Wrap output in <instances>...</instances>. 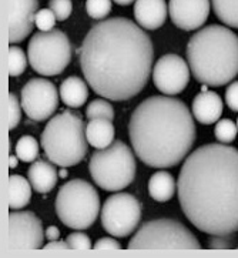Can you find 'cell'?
<instances>
[{"label":"cell","mask_w":238,"mask_h":258,"mask_svg":"<svg viewBox=\"0 0 238 258\" xmlns=\"http://www.w3.org/2000/svg\"><path fill=\"white\" fill-rule=\"evenodd\" d=\"M168 6L165 0H136L134 17L140 27L146 30H157L165 23Z\"/></svg>","instance_id":"2e32d148"},{"label":"cell","mask_w":238,"mask_h":258,"mask_svg":"<svg viewBox=\"0 0 238 258\" xmlns=\"http://www.w3.org/2000/svg\"><path fill=\"white\" fill-rule=\"evenodd\" d=\"M181 210L200 231H238V150L211 143L189 154L177 180Z\"/></svg>","instance_id":"7a4b0ae2"},{"label":"cell","mask_w":238,"mask_h":258,"mask_svg":"<svg viewBox=\"0 0 238 258\" xmlns=\"http://www.w3.org/2000/svg\"><path fill=\"white\" fill-rule=\"evenodd\" d=\"M86 12L94 20H103L111 12V0H86Z\"/></svg>","instance_id":"83f0119b"},{"label":"cell","mask_w":238,"mask_h":258,"mask_svg":"<svg viewBox=\"0 0 238 258\" xmlns=\"http://www.w3.org/2000/svg\"><path fill=\"white\" fill-rule=\"evenodd\" d=\"M27 58L26 53L19 46L10 44L9 47V63L8 70L10 77H17L22 73H25L26 67H27Z\"/></svg>","instance_id":"d4e9b609"},{"label":"cell","mask_w":238,"mask_h":258,"mask_svg":"<svg viewBox=\"0 0 238 258\" xmlns=\"http://www.w3.org/2000/svg\"><path fill=\"white\" fill-rule=\"evenodd\" d=\"M54 207L60 221L66 227L86 230L90 228L99 217V192L89 181L74 178L60 187Z\"/></svg>","instance_id":"52a82bcc"},{"label":"cell","mask_w":238,"mask_h":258,"mask_svg":"<svg viewBox=\"0 0 238 258\" xmlns=\"http://www.w3.org/2000/svg\"><path fill=\"white\" fill-rule=\"evenodd\" d=\"M177 191V181L167 171H157L148 180V192L153 200L165 203L171 200Z\"/></svg>","instance_id":"7402d4cb"},{"label":"cell","mask_w":238,"mask_h":258,"mask_svg":"<svg viewBox=\"0 0 238 258\" xmlns=\"http://www.w3.org/2000/svg\"><path fill=\"white\" fill-rule=\"evenodd\" d=\"M189 82V63L178 54H165L153 67V83L165 96L180 94Z\"/></svg>","instance_id":"4fadbf2b"},{"label":"cell","mask_w":238,"mask_h":258,"mask_svg":"<svg viewBox=\"0 0 238 258\" xmlns=\"http://www.w3.org/2000/svg\"><path fill=\"white\" fill-rule=\"evenodd\" d=\"M29 181L33 190L40 194L50 192L57 184V170L51 164V161L46 160H36L27 171Z\"/></svg>","instance_id":"ac0fdd59"},{"label":"cell","mask_w":238,"mask_h":258,"mask_svg":"<svg viewBox=\"0 0 238 258\" xmlns=\"http://www.w3.org/2000/svg\"><path fill=\"white\" fill-rule=\"evenodd\" d=\"M46 237L50 241H54V240H58L60 238V230H58L56 225H50L49 228L46 230Z\"/></svg>","instance_id":"8d00e7d4"},{"label":"cell","mask_w":238,"mask_h":258,"mask_svg":"<svg viewBox=\"0 0 238 258\" xmlns=\"http://www.w3.org/2000/svg\"><path fill=\"white\" fill-rule=\"evenodd\" d=\"M101 225L117 238L129 237L136 231L141 220V204L129 192L110 196L101 208Z\"/></svg>","instance_id":"30bf717a"},{"label":"cell","mask_w":238,"mask_h":258,"mask_svg":"<svg viewBox=\"0 0 238 258\" xmlns=\"http://www.w3.org/2000/svg\"><path fill=\"white\" fill-rule=\"evenodd\" d=\"M238 134L237 124H234V121L230 118H222L217 121V125L214 128V136L215 139L222 144H230L235 140Z\"/></svg>","instance_id":"4316f807"},{"label":"cell","mask_w":238,"mask_h":258,"mask_svg":"<svg viewBox=\"0 0 238 258\" xmlns=\"http://www.w3.org/2000/svg\"><path fill=\"white\" fill-rule=\"evenodd\" d=\"M60 177H62V178H66V177H67L66 170H62V171H60Z\"/></svg>","instance_id":"ab89813d"},{"label":"cell","mask_w":238,"mask_h":258,"mask_svg":"<svg viewBox=\"0 0 238 258\" xmlns=\"http://www.w3.org/2000/svg\"><path fill=\"white\" fill-rule=\"evenodd\" d=\"M29 64L41 76H57L66 70L73 57V46L60 29L39 32L32 36L27 47Z\"/></svg>","instance_id":"9c48e42d"},{"label":"cell","mask_w":238,"mask_h":258,"mask_svg":"<svg viewBox=\"0 0 238 258\" xmlns=\"http://www.w3.org/2000/svg\"><path fill=\"white\" fill-rule=\"evenodd\" d=\"M86 117L89 120L93 118H108L113 121L114 118V108L107 101V99H96L86 108Z\"/></svg>","instance_id":"484cf974"},{"label":"cell","mask_w":238,"mask_h":258,"mask_svg":"<svg viewBox=\"0 0 238 258\" xmlns=\"http://www.w3.org/2000/svg\"><path fill=\"white\" fill-rule=\"evenodd\" d=\"M225 103L232 111L238 113V82H232L227 87V90H225Z\"/></svg>","instance_id":"836d02e7"},{"label":"cell","mask_w":238,"mask_h":258,"mask_svg":"<svg viewBox=\"0 0 238 258\" xmlns=\"http://www.w3.org/2000/svg\"><path fill=\"white\" fill-rule=\"evenodd\" d=\"M22 101H19L15 93L9 94V130H15L22 118Z\"/></svg>","instance_id":"f1b7e54d"},{"label":"cell","mask_w":238,"mask_h":258,"mask_svg":"<svg viewBox=\"0 0 238 258\" xmlns=\"http://www.w3.org/2000/svg\"><path fill=\"white\" fill-rule=\"evenodd\" d=\"M94 248H96V250L114 251L120 250L122 245H120V242L117 241V240H114V238H111V237H103V238L97 240V242L94 244Z\"/></svg>","instance_id":"e575fe53"},{"label":"cell","mask_w":238,"mask_h":258,"mask_svg":"<svg viewBox=\"0 0 238 258\" xmlns=\"http://www.w3.org/2000/svg\"><path fill=\"white\" fill-rule=\"evenodd\" d=\"M17 163H19V157L17 156H10L9 157V167L10 168H16Z\"/></svg>","instance_id":"74e56055"},{"label":"cell","mask_w":238,"mask_h":258,"mask_svg":"<svg viewBox=\"0 0 238 258\" xmlns=\"http://www.w3.org/2000/svg\"><path fill=\"white\" fill-rule=\"evenodd\" d=\"M232 234H225V235H213V238H210L208 247L213 250H228L232 247Z\"/></svg>","instance_id":"d6a6232c"},{"label":"cell","mask_w":238,"mask_h":258,"mask_svg":"<svg viewBox=\"0 0 238 258\" xmlns=\"http://www.w3.org/2000/svg\"><path fill=\"white\" fill-rule=\"evenodd\" d=\"M69 244L67 241H60V240H54V241H50L49 244L43 245V250H69Z\"/></svg>","instance_id":"d590c367"},{"label":"cell","mask_w":238,"mask_h":258,"mask_svg":"<svg viewBox=\"0 0 238 258\" xmlns=\"http://www.w3.org/2000/svg\"><path fill=\"white\" fill-rule=\"evenodd\" d=\"M136 170L137 164L132 149L122 140L96 151L89 163V171L94 183L110 192L129 187L136 177Z\"/></svg>","instance_id":"8992f818"},{"label":"cell","mask_w":238,"mask_h":258,"mask_svg":"<svg viewBox=\"0 0 238 258\" xmlns=\"http://www.w3.org/2000/svg\"><path fill=\"white\" fill-rule=\"evenodd\" d=\"M237 127H238V118H237Z\"/></svg>","instance_id":"60d3db41"},{"label":"cell","mask_w":238,"mask_h":258,"mask_svg":"<svg viewBox=\"0 0 238 258\" xmlns=\"http://www.w3.org/2000/svg\"><path fill=\"white\" fill-rule=\"evenodd\" d=\"M187 61L201 84H228L238 75V36L225 26L203 27L189 40Z\"/></svg>","instance_id":"277c9868"},{"label":"cell","mask_w":238,"mask_h":258,"mask_svg":"<svg viewBox=\"0 0 238 258\" xmlns=\"http://www.w3.org/2000/svg\"><path fill=\"white\" fill-rule=\"evenodd\" d=\"M46 233L32 211L12 210L8 220V251H30L43 247Z\"/></svg>","instance_id":"8fae6325"},{"label":"cell","mask_w":238,"mask_h":258,"mask_svg":"<svg viewBox=\"0 0 238 258\" xmlns=\"http://www.w3.org/2000/svg\"><path fill=\"white\" fill-rule=\"evenodd\" d=\"M86 137L94 149H106L114 142V125L108 118H93L86 124Z\"/></svg>","instance_id":"d6986e66"},{"label":"cell","mask_w":238,"mask_h":258,"mask_svg":"<svg viewBox=\"0 0 238 258\" xmlns=\"http://www.w3.org/2000/svg\"><path fill=\"white\" fill-rule=\"evenodd\" d=\"M16 156L25 163H34L39 157V143L33 136H22L16 143Z\"/></svg>","instance_id":"cb8c5ba5"},{"label":"cell","mask_w":238,"mask_h":258,"mask_svg":"<svg viewBox=\"0 0 238 258\" xmlns=\"http://www.w3.org/2000/svg\"><path fill=\"white\" fill-rule=\"evenodd\" d=\"M20 101L26 116L30 120L44 121L57 110L58 92L50 80L32 79L23 86Z\"/></svg>","instance_id":"7c38bea8"},{"label":"cell","mask_w":238,"mask_h":258,"mask_svg":"<svg viewBox=\"0 0 238 258\" xmlns=\"http://www.w3.org/2000/svg\"><path fill=\"white\" fill-rule=\"evenodd\" d=\"M49 9L56 15L58 22H65L73 12V3L72 0H50Z\"/></svg>","instance_id":"4dcf8cb0"},{"label":"cell","mask_w":238,"mask_h":258,"mask_svg":"<svg viewBox=\"0 0 238 258\" xmlns=\"http://www.w3.org/2000/svg\"><path fill=\"white\" fill-rule=\"evenodd\" d=\"M221 97L214 92H201L193 100V116L197 118L201 124H214L220 120L222 114Z\"/></svg>","instance_id":"e0dca14e"},{"label":"cell","mask_w":238,"mask_h":258,"mask_svg":"<svg viewBox=\"0 0 238 258\" xmlns=\"http://www.w3.org/2000/svg\"><path fill=\"white\" fill-rule=\"evenodd\" d=\"M56 20H57V17L50 9H41L36 13V17H34V23L40 32L53 30L54 25H56Z\"/></svg>","instance_id":"f546056e"},{"label":"cell","mask_w":238,"mask_h":258,"mask_svg":"<svg viewBox=\"0 0 238 258\" xmlns=\"http://www.w3.org/2000/svg\"><path fill=\"white\" fill-rule=\"evenodd\" d=\"M211 0H170L168 13L181 30L193 32L204 25L210 16Z\"/></svg>","instance_id":"9a60e30c"},{"label":"cell","mask_w":238,"mask_h":258,"mask_svg":"<svg viewBox=\"0 0 238 258\" xmlns=\"http://www.w3.org/2000/svg\"><path fill=\"white\" fill-rule=\"evenodd\" d=\"M129 136L136 156L146 166L170 168L187 158L197 130L184 101L171 96H151L133 111Z\"/></svg>","instance_id":"3957f363"},{"label":"cell","mask_w":238,"mask_h":258,"mask_svg":"<svg viewBox=\"0 0 238 258\" xmlns=\"http://www.w3.org/2000/svg\"><path fill=\"white\" fill-rule=\"evenodd\" d=\"M211 6L220 22L238 29V0H211Z\"/></svg>","instance_id":"603a6c76"},{"label":"cell","mask_w":238,"mask_h":258,"mask_svg":"<svg viewBox=\"0 0 238 258\" xmlns=\"http://www.w3.org/2000/svg\"><path fill=\"white\" fill-rule=\"evenodd\" d=\"M129 250H200L201 244L180 221L158 218L140 227L127 245Z\"/></svg>","instance_id":"ba28073f"},{"label":"cell","mask_w":238,"mask_h":258,"mask_svg":"<svg viewBox=\"0 0 238 258\" xmlns=\"http://www.w3.org/2000/svg\"><path fill=\"white\" fill-rule=\"evenodd\" d=\"M32 184L23 175L12 174L8 183V203L10 210L25 208L32 199Z\"/></svg>","instance_id":"44dd1931"},{"label":"cell","mask_w":238,"mask_h":258,"mask_svg":"<svg viewBox=\"0 0 238 258\" xmlns=\"http://www.w3.org/2000/svg\"><path fill=\"white\" fill-rule=\"evenodd\" d=\"M79 51L84 79L107 100L126 101L137 96L151 75L153 42L137 23L126 17L96 23Z\"/></svg>","instance_id":"6da1fadb"},{"label":"cell","mask_w":238,"mask_h":258,"mask_svg":"<svg viewBox=\"0 0 238 258\" xmlns=\"http://www.w3.org/2000/svg\"><path fill=\"white\" fill-rule=\"evenodd\" d=\"M67 244L70 247V250H76V251H83V250H90L93 247L91 244L90 238L87 234L82 233L80 230L76 231V233H72L67 235L66 238Z\"/></svg>","instance_id":"1f68e13d"},{"label":"cell","mask_w":238,"mask_h":258,"mask_svg":"<svg viewBox=\"0 0 238 258\" xmlns=\"http://www.w3.org/2000/svg\"><path fill=\"white\" fill-rule=\"evenodd\" d=\"M37 0H8L9 43L17 44L33 32L34 17L39 12Z\"/></svg>","instance_id":"5bb4252c"},{"label":"cell","mask_w":238,"mask_h":258,"mask_svg":"<svg viewBox=\"0 0 238 258\" xmlns=\"http://www.w3.org/2000/svg\"><path fill=\"white\" fill-rule=\"evenodd\" d=\"M89 97V87L77 76H70L60 84V99L72 108L82 107Z\"/></svg>","instance_id":"ffe728a7"},{"label":"cell","mask_w":238,"mask_h":258,"mask_svg":"<svg viewBox=\"0 0 238 258\" xmlns=\"http://www.w3.org/2000/svg\"><path fill=\"white\" fill-rule=\"evenodd\" d=\"M113 2H115L120 6H129V5H132L133 2H136V0H113Z\"/></svg>","instance_id":"f35d334b"},{"label":"cell","mask_w":238,"mask_h":258,"mask_svg":"<svg viewBox=\"0 0 238 258\" xmlns=\"http://www.w3.org/2000/svg\"><path fill=\"white\" fill-rule=\"evenodd\" d=\"M40 144L53 164L60 167L79 164L89 150L86 124L80 114L72 110L56 114L44 127Z\"/></svg>","instance_id":"5b68a950"}]
</instances>
